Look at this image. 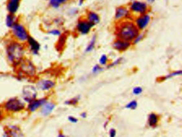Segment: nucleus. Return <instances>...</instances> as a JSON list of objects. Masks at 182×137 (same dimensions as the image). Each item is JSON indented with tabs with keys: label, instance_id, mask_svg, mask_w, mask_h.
Listing matches in <instances>:
<instances>
[{
	"label": "nucleus",
	"instance_id": "nucleus-1",
	"mask_svg": "<svg viewBox=\"0 0 182 137\" xmlns=\"http://www.w3.org/2000/svg\"><path fill=\"white\" fill-rule=\"evenodd\" d=\"M115 35L117 38L132 42L140 31L137 27L134 21L131 19L119 21L115 26Z\"/></svg>",
	"mask_w": 182,
	"mask_h": 137
},
{
	"label": "nucleus",
	"instance_id": "nucleus-2",
	"mask_svg": "<svg viewBox=\"0 0 182 137\" xmlns=\"http://www.w3.org/2000/svg\"><path fill=\"white\" fill-rule=\"evenodd\" d=\"M5 51L8 61L13 66H19L25 59L26 50L24 44L15 40L8 42L6 45Z\"/></svg>",
	"mask_w": 182,
	"mask_h": 137
},
{
	"label": "nucleus",
	"instance_id": "nucleus-3",
	"mask_svg": "<svg viewBox=\"0 0 182 137\" xmlns=\"http://www.w3.org/2000/svg\"><path fill=\"white\" fill-rule=\"evenodd\" d=\"M10 29L11 34L14 40L23 44L26 43L30 35L27 28L23 24L18 21Z\"/></svg>",
	"mask_w": 182,
	"mask_h": 137
},
{
	"label": "nucleus",
	"instance_id": "nucleus-4",
	"mask_svg": "<svg viewBox=\"0 0 182 137\" xmlns=\"http://www.w3.org/2000/svg\"><path fill=\"white\" fill-rule=\"evenodd\" d=\"M25 103L17 98H12L6 101L3 105L4 110L10 113H17L25 108Z\"/></svg>",
	"mask_w": 182,
	"mask_h": 137
},
{
	"label": "nucleus",
	"instance_id": "nucleus-5",
	"mask_svg": "<svg viewBox=\"0 0 182 137\" xmlns=\"http://www.w3.org/2000/svg\"><path fill=\"white\" fill-rule=\"evenodd\" d=\"M128 8L131 15H135L137 17L148 13L149 6L146 2L134 1L131 3Z\"/></svg>",
	"mask_w": 182,
	"mask_h": 137
},
{
	"label": "nucleus",
	"instance_id": "nucleus-6",
	"mask_svg": "<svg viewBox=\"0 0 182 137\" xmlns=\"http://www.w3.org/2000/svg\"><path fill=\"white\" fill-rule=\"evenodd\" d=\"M20 72L23 75L33 77L37 74V69L32 61L29 59H24L19 65Z\"/></svg>",
	"mask_w": 182,
	"mask_h": 137
},
{
	"label": "nucleus",
	"instance_id": "nucleus-7",
	"mask_svg": "<svg viewBox=\"0 0 182 137\" xmlns=\"http://www.w3.org/2000/svg\"><path fill=\"white\" fill-rule=\"evenodd\" d=\"M37 91L36 88L33 86H26L24 87L22 91V96L24 100L29 103L37 99Z\"/></svg>",
	"mask_w": 182,
	"mask_h": 137
},
{
	"label": "nucleus",
	"instance_id": "nucleus-8",
	"mask_svg": "<svg viewBox=\"0 0 182 137\" xmlns=\"http://www.w3.org/2000/svg\"><path fill=\"white\" fill-rule=\"evenodd\" d=\"M151 16L148 13L137 16L135 18L134 23L140 31H144L147 27L150 21Z\"/></svg>",
	"mask_w": 182,
	"mask_h": 137
},
{
	"label": "nucleus",
	"instance_id": "nucleus-9",
	"mask_svg": "<svg viewBox=\"0 0 182 137\" xmlns=\"http://www.w3.org/2000/svg\"><path fill=\"white\" fill-rule=\"evenodd\" d=\"M132 15L128 8L121 6L117 8L115 10V19L117 21H121L126 19H131Z\"/></svg>",
	"mask_w": 182,
	"mask_h": 137
},
{
	"label": "nucleus",
	"instance_id": "nucleus-10",
	"mask_svg": "<svg viewBox=\"0 0 182 137\" xmlns=\"http://www.w3.org/2000/svg\"><path fill=\"white\" fill-rule=\"evenodd\" d=\"M26 43L30 53L33 55H38L41 48V46L38 41L32 36H29Z\"/></svg>",
	"mask_w": 182,
	"mask_h": 137
},
{
	"label": "nucleus",
	"instance_id": "nucleus-11",
	"mask_svg": "<svg viewBox=\"0 0 182 137\" xmlns=\"http://www.w3.org/2000/svg\"><path fill=\"white\" fill-rule=\"evenodd\" d=\"M93 26L87 20L86 18L80 19L77 23L76 29L80 34L87 35L90 32Z\"/></svg>",
	"mask_w": 182,
	"mask_h": 137
},
{
	"label": "nucleus",
	"instance_id": "nucleus-12",
	"mask_svg": "<svg viewBox=\"0 0 182 137\" xmlns=\"http://www.w3.org/2000/svg\"><path fill=\"white\" fill-rule=\"evenodd\" d=\"M132 46L131 42H128L125 40L117 38L113 42V47L114 49L119 52L126 51L131 48Z\"/></svg>",
	"mask_w": 182,
	"mask_h": 137
},
{
	"label": "nucleus",
	"instance_id": "nucleus-13",
	"mask_svg": "<svg viewBox=\"0 0 182 137\" xmlns=\"http://www.w3.org/2000/svg\"><path fill=\"white\" fill-rule=\"evenodd\" d=\"M47 101H48V99L46 97L35 99L33 101L29 103L27 107V110L31 113L34 112L38 108H41Z\"/></svg>",
	"mask_w": 182,
	"mask_h": 137
},
{
	"label": "nucleus",
	"instance_id": "nucleus-14",
	"mask_svg": "<svg viewBox=\"0 0 182 137\" xmlns=\"http://www.w3.org/2000/svg\"><path fill=\"white\" fill-rule=\"evenodd\" d=\"M55 83L53 81L49 79H42L37 82V88L43 91H47L54 88Z\"/></svg>",
	"mask_w": 182,
	"mask_h": 137
},
{
	"label": "nucleus",
	"instance_id": "nucleus-15",
	"mask_svg": "<svg viewBox=\"0 0 182 137\" xmlns=\"http://www.w3.org/2000/svg\"><path fill=\"white\" fill-rule=\"evenodd\" d=\"M21 0H8L6 9L8 13L16 15L19 11Z\"/></svg>",
	"mask_w": 182,
	"mask_h": 137
},
{
	"label": "nucleus",
	"instance_id": "nucleus-16",
	"mask_svg": "<svg viewBox=\"0 0 182 137\" xmlns=\"http://www.w3.org/2000/svg\"><path fill=\"white\" fill-rule=\"evenodd\" d=\"M55 107L56 105L55 103L47 101L46 103L41 107V113L43 116H48L53 112Z\"/></svg>",
	"mask_w": 182,
	"mask_h": 137
},
{
	"label": "nucleus",
	"instance_id": "nucleus-17",
	"mask_svg": "<svg viewBox=\"0 0 182 137\" xmlns=\"http://www.w3.org/2000/svg\"><path fill=\"white\" fill-rule=\"evenodd\" d=\"M6 137H24L21 130L17 126H10L9 129L6 131Z\"/></svg>",
	"mask_w": 182,
	"mask_h": 137
},
{
	"label": "nucleus",
	"instance_id": "nucleus-18",
	"mask_svg": "<svg viewBox=\"0 0 182 137\" xmlns=\"http://www.w3.org/2000/svg\"><path fill=\"white\" fill-rule=\"evenodd\" d=\"M86 19L94 27L100 23V17L95 12L90 11L87 13Z\"/></svg>",
	"mask_w": 182,
	"mask_h": 137
},
{
	"label": "nucleus",
	"instance_id": "nucleus-19",
	"mask_svg": "<svg viewBox=\"0 0 182 137\" xmlns=\"http://www.w3.org/2000/svg\"><path fill=\"white\" fill-rule=\"evenodd\" d=\"M18 22V18L16 15L8 13L5 18V24L8 29H11L16 23Z\"/></svg>",
	"mask_w": 182,
	"mask_h": 137
},
{
	"label": "nucleus",
	"instance_id": "nucleus-20",
	"mask_svg": "<svg viewBox=\"0 0 182 137\" xmlns=\"http://www.w3.org/2000/svg\"><path fill=\"white\" fill-rule=\"evenodd\" d=\"M159 122V118L157 115L152 113L149 114L148 117V124L149 126L154 128L157 126L158 123Z\"/></svg>",
	"mask_w": 182,
	"mask_h": 137
},
{
	"label": "nucleus",
	"instance_id": "nucleus-21",
	"mask_svg": "<svg viewBox=\"0 0 182 137\" xmlns=\"http://www.w3.org/2000/svg\"><path fill=\"white\" fill-rule=\"evenodd\" d=\"M69 0H49V4L53 9H58L62 5L65 4Z\"/></svg>",
	"mask_w": 182,
	"mask_h": 137
},
{
	"label": "nucleus",
	"instance_id": "nucleus-22",
	"mask_svg": "<svg viewBox=\"0 0 182 137\" xmlns=\"http://www.w3.org/2000/svg\"><path fill=\"white\" fill-rule=\"evenodd\" d=\"M96 35H94L92 36V38L90 41V42L89 43V44L87 46L86 48V50L85 51L86 52H90L93 51L94 48L95 47V44H96Z\"/></svg>",
	"mask_w": 182,
	"mask_h": 137
},
{
	"label": "nucleus",
	"instance_id": "nucleus-23",
	"mask_svg": "<svg viewBox=\"0 0 182 137\" xmlns=\"http://www.w3.org/2000/svg\"><path fill=\"white\" fill-rule=\"evenodd\" d=\"M47 33L50 36H55V37H60L62 34L61 31L58 29H50L48 31Z\"/></svg>",
	"mask_w": 182,
	"mask_h": 137
},
{
	"label": "nucleus",
	"instance_id": "nucleus-24",
	"mask_svg": "<svg viewBox=\"0 0 182 137\" xmlns=\"http://www.w3.org/2000/svg\"><path fill=\"white\" fill-rule=\"evenodd\" d=\"M138 106V103L137 101L135 100H133L132 101L129 102L126 106V108L128 109H131V110H135L137 108V107Z\"/></svg>",
	"mask_w": 182,
	"mask_h": 137
},
{
	"label": "nucleus",
	"instance_id": "nucleus-25",
	"mask_svg": "<svg viewBox=\"0 0 182 137\" xmlns=\"http://www.w3.org/2000/svg\"><path fill=\"white\" fill-rule=\"evenodd\" d=\"M80 99V97L77 96L69 100H67L65 102V104L66 105H76L79 102Z\"/></svg>",
	"mask_w": 182,
	"mask_h": 137
},
{
	"label": "nucleus",
	"instance_id": "nucleus-26",
	"mask_svg": "<svg viewBox=\"0 0 182 137\" xmlns=\"http://www.w3.org/2000/svg\"><path fill=\"white\" fill-rule=\"evenodd\" d=\"M144 34L141 33L140 32V34L136 36L134 40L132 41V42H131L132 45H136V44H138V43H140L143 40V38H144Z\"/></svg>",
	"mask_w": 182,
	"mask_h": 137
},
{
	"label": "nucleus",
	"instance_id": "nucleus-27",
	"mask_svg": "<svg viewBox=\"0 0 182 137\" xmlns=\"http://www.w3.org/2000/svg\"><path fill=\"white\" fill-rule=\"evenodd\" d=\"M182 74V71L181 70H179V71H175L171 73L170 74L167 75L165 77V79H169V78H172L173 77H175V76H179Z\"/></svg>",
	"mask_w": 182,
	"mask_h": 137
},
{
	"label": "nucleus",
	"instance_id": "nucleus-28",
	"mask_svg": "<svg viewBox=\"0 0 182 137\" xmlns=\"http://www.w3.org/2000/svg\"><path fill=\"white\" fill-rule=\"evenodd\" d=\"M108 60L109 59L108 56L106 55H103L99 59L100 65L101 66H105L108 64Z\"/></svg>",
	"mask_w": 182,
	"mask_h": 137
},
{
	"label": "nucleus",
	"instance_id": "nucleus-29",
	"mask_svg": "<svg viewBox=\"0 0 182 137\" xmlns=\"http://www.w3.org/2000/svg\"><path fill=\"white\" fill-rule=\"evenodd\" d=\"M103 70V68L100 65H95L92 69V73L94 74H98Z\"/></svg>",
	"mask_w": 182,
	"mask_h": 137
},
{
	"label": "nucleus",
	"instance_id": "nucleus-30",
	"mask_svg": "<svg viewBox=\"0 0 182 137\" xmlns=\"http://www.w3.org/2000/svg\"><path fill=\"white\" fill-rule=\"evenodd\" d=\"M122 58H119L116 59L115 61H113L111 64H110L109 65H108V68H111V67H113L117 65H119V64H120L122 61Z\"/></svg>",
	"mask_w": 182,
	"mask_h": 137
},
{
	"label": "nucleus",
	"instance_id": "nucleus-31",
	"mask_svg": "<svg viewBox=\"0 0 182 137\" xmlns=\"http://www.w3.org/2000/svg\"><path fill=\"white\" fill-rule=\"evenodd\" d=\"M143 92V89L140 86H136L132 90V93L135 95H140Z\"/></svg>",
	"mask_w": 182,
	"mask_h": 137
},
{
	"label": "nucleus",
	"instance_id": "nucleus-32",
	"mask_svg": "<svg viewBox=\"0 0 182 137\" xmlns=\"http://www.w3.org/2000/svg\"><path fill=\"white\" fill-rule=\"evenodd\" d=\"M68 120L72 123H77L78 122V119L73 116H69L68 117Z\"/></svg>",
	"mask_w": 182,
	"mask_h": 137
},
{
	"label": "nucleus",
	"instance_id": "nucleus-33",
	"mask_svg": "<svg viewBox=\"0 0 182 137\" xmlns=\"http://www.w3.org/2000/svg\"><path fill=\"white\" fill-rule=\"evenodd\" d=\"M117 135V131L114 129L112 128L109 130V137H115Z\"/></svg>",
	"mask_w": 182,
	"mask_h": 137
},
{
	"label": "nucleus",
	"instance_id": "nucleus-34",
	"mask_svg": "<svg viewBox=\"0 0 182 137\" xmlns=\"http://www.w3.org/2000/svg\"><path fill=\"white\" fill-rule=\"evenodd\" d=\"M77 11H77V9H72V10H71V11H69V13H70V15H75V14H76V13H77Z\"/></svg>",
	"mask_w": 182,
	"mask_h": 137
},
{
	"label": "nucleus",
	"instance_id": "nucleus-35",
	"mask_svg": "<svg viewBox=\"0 0 182 137\" xmlns=\"http://www.w3.org/2000/svg\"><path fill=\"white\" fill-rule=\"evenodd\" d=\"M81 117L82 118H86L87 116V114L86 112H83L81 114Z\"/></svg>",
	"mask_w": 182,
	"mask_h": 137
},
{
	"label": "nucleus",
	"instance_id": "nucleus-36",
	"mask_svg": "<svg viewBox=\"0 0 182 137\" xmlns=\"http://www.w3.org/2000/svg\"><path fill=\"white\" fill-rule=\"evenodd\" d=\"M3 117V113L2 110L0 109V120H2Z\"/></svg>",
	"mask_w": 182,
	"mask_h": 137
},
{
	"label": "nucleus",
	"instance_id": "nucleus-37",
	"mask_svg": "<svg viewBox=\"0 0 182 137\" xmlns=\"http://www.w3.org/2000/svg\"><path fill=\"white\" fill-rule=\"evenodd\" d=\"M156 0H146V1L148 3H150V4H151V3H153L154 2H155Z\"/></svg>",
	"mask_w": 182,
	"mask_h": 137
},
{
	"label": "nucleus",
	"instance_id": "nucleus-38",
	"mask_svg": "<svg viewBox=\"0 0 182 137\" xmlns=\"http://www.w3.org/2000/svg\"><path fill=\"white\" fill-rule=\"evenodd\" d=\"M58 137H66L65 135H64L63 133H60L58 135Z\"/></svg>",
	"mask_w": 182,
	"mask_h": 137
},
{
	"label": "nucleus",
	"instance_id": "nucleus-39",
	"mask_svg": "<svg viewBox=\"0 0 182 137\" xmlns=\"http://www.w3.org/2000/svg\"><path fill=\"white\" fill-rule=\"evenodd\" d=\"M84 0H79V4L80 6L82 5L83 4V3L84 2Z\"/></svg>",
	"mask_w": 182,
	"mask_h": 137
}]
</instances>
